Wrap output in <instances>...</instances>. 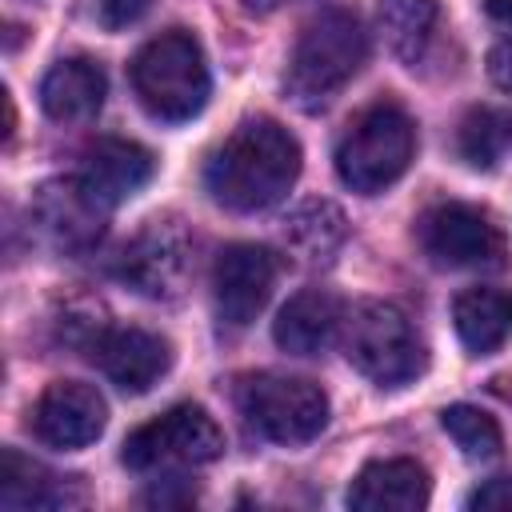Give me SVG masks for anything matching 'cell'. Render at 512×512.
I'll list each match as a JSON object with an SVG mask.
<instances>
[{
    "mask_svg": "<svg viewBox=\"0 0 512 512\" xmlns=\"http://www.w3.org/2000/svg\"><path fill=\"white\" fill-rule=\"evenodd\" d=\"M40 220L60 248H88L100 236L104 208L84 192L80 180L48 184L40 196Z\"/></svg>",
    "mask_w": 512,
    "mask_h": 512,
    "instance_id": "d6986e66",
    "label": "cell"
},
{
    "mask_svg": "<svg viewBox=\"0 0 512 512\" xmlns=\"http://www.w3.org/2000/svg\"><path fill=\"white\" fill-rule=\"evenodd\" d=\"M300 176L296 136L272 120L252 116L232 128V136L208 156L204 188L228 212H264L280 204Z\"/></svg>",
    "mask_w": 512,
    "mask_h": 512,
    "instance_id": "6da1fadb",
    "label": "cell"
},
{
    "mask_svg": "<svg viewBox=\"0 0 512 512\" xmlns=\"http://www.w3.org/2000/svg\"><path fill=\"white\" fill-rule=\"evenodd\" d=\"M148 8H152V0H100V24L104 28H128Z\"/></svg>",
    "mask_w": 512,
    "mask_h": 512,
    "instance_id": "cb8c5ba5",
    "label": "cell"
},
{
    "mask_svg": "<svg viewBox=\"0 0 512 512\" xmlns=\"http://www.w3.org/2000/svg\"><path fill=\"white\" fill-rule=\"evenodd\" d=\"M156 172V160L144 144L136 140H96L88 152H84V164H80V184L84 192L104 208L112 212L116 204H124L128 196H136Z\"/></svg>",
    "mask_w": 512,
    "mask_h": 512,
    "instance_id": "4fadbf2b",
    "label": "cell"
},
{
    "mask_svg": "<svg viewBox=\"0 0 512 512\" xmlns=\"http://www.w3.org/2000/svg\"><path fill=\"white\" fill-rule=\"evenodd\" d=\"M468 508H500V512H508L512 508V476H496V480L480 484L468 496Z\"/></svg>",
    "mask_w": 512,
    "mask_h": 512,
    "instance_id": "d4e9b609",
    "label": "cell"
},
{
    "mask_svg": "<svg viewBox=\"0 0 512 512\" xmlns=\"http://www.w3.org/2000/svg\"><path fill=\"white\" fill-rule=\"evenodd\" d=\"M240 412L272 444H308L328 424V396L304 376L260 372L240 388Z\"/></svg>",
    "mask_w": 512,
    "mask_h": 512,
    "instance_id": "52a82bcc",
    "label": "cell"
},
{
    "mask_svg": "<svg viewBox=\"0 0 512 512\" xmlns=\"http://www.w3.org/2000/svg\"><path fill=\"white\" fill-rule=\"evenodd\" d=\"M80 500L84 488L76 484V476H56L36 460H24L20 452H4V472H0L4 508H68Z\"/></svg>",
    "mask_w": 512,
    "mask_h": 512,
    "instance_id": "e0dca14e",
    "label": "cell"
},
{
    "mask_svg": "<svg viewBox=\"0 0 512 512\" xmlns=\"http://www.w3.org/2000/svg\"><path fill=\"white\" fill-rule=\"evenodd\" d=\"M224 452L220 424L200 404H176L164 416L140 424L124 440V468L132 472H180L196 464H212Z\"/></svg>",
    "mask_w": 512,
    "mask_h": 512,
    "instance_id": "8992f818",
    "label": "cell"
},
{
    "mask_svg": "<svg viewBox=\"0 0 512 512\" xmlns=\"http://www.w3.org/2000/svg\"><path fill=\"white\" fill-rule=\"evenodd\" d=\"M416 156V124L412 116L384 100L364 108L336 144V176L344 188L360 196H376L396 184Z\"/></svg>",
    "mask_w": 512,
    "mask_h": 512,
    "instance_id": "277c9868",
    "label": "cell"
},
{
    "mask_svg": "<svg viewBox=\"0 0 512 512\" xmlns=\"http://www.w3.org/2000/svg\"><path fill=\"white\" fill-rule=\"evenodd\" d=\"M344 356L380 388H404L424 372V340L412 320L384 300H360L344 312Z\"/></svg>",
    "mask_w": 512,
    "mask_h": 512,
    "instance_id": "5b68a950",
    "label": "cell"
},
{
    "mask_svg": "<svg viewBox=\"0 0 512 512\" xmlns=\"http://www.w3.org/2000/svg\"><path fill=\"white\" fill-rule=\"evenodd\" d=\"M344 236H348V224H344V212H340L332 200H304V204L288 216V224H284L288 248H292L300 260H308V264L328 260V256L344 244Z\"/></svg>",
    "mask_w": 512,
    "mask_h": 512,
    "instance_id": "ffe728a7",
    "label": "cell"
},
{
    "mask_svg": "<svg viewBox=\"0 0 512 512\" xmlns=\"http://www.w3.org/2000/svg\"><path fill=\"white\" fill-rule=\"evenodd\" d=\"M508 140H512V124L488 108L468 112V120L460 124V156L472 168H492Z\"/></svg>",
    "mask_w": 512,
    "mask_h": 512,
    "instance_id": "603a6c76",
    "label": "cell"
},
{
    "mask_svg": "<svg viewBox=\"0 0 512 512\" xmlns=\"http://www.w3.org/2000/svg\"><path fill=\"white\" fill-rule=\"evenodd\" d=\"M420 248L440 268H500L504 264V236L488 212L448 200L420 216L416 224Z\"/></svg>",
    "mask_w": 512,
    "mask_h": 512,
    "instance_id": "ba28073f",
    "label": "cell"
},
{
    "mask_svg": "<svg viewBox=\"0 0 512 512\" xmlns=\"http://www.w3.org/2000/svg\"><path fill=\"white\" fill-rule=\"evenodd\" d=\"M284 4H296V0H244V8H248V12H256V16H268V12L284 8Z\"/></svg>",
    "mask_w": 512,
    "mask_h": 512,
    "instance_id": "4316f807",
    "label": "cell"
},
{
    "mask_svg": "<svg viewBox=\"0 0 512 512\" xmlns=\"http://www.w3.org/2000/svg\"><path fill=\"white\" fill-rule=\"evenodd\" d=\"M368 56V32L352 8H324L312 16L296 40V52L288 60L284 88L296 108L320 112L364 64Z\"/></svg>",
    "mask_w": 512,
    "mask_h": 512,
    "instance_id": "7a4b0ae2",
    "label": "cell"
},
{
    "mask_svg": "<svg viewBox=\"0 0 512 512\" xmlns=\"http://www.w3.org/2000/svg\"><path fill=\"white\" fill-rule=\"evenodd\" d=\"M128 76H132V92L144 104V112L164 124H184L200 116V108L208 104V88H212L196 36L180 28L148 40L132 56Z\"/></svg>",
    "mask_w": 512,
    "mask_h": 512,
    "instance_id": "3957f363",
    "label": "cell"
},
{
    "mask_svg": "<svg viewBox=\"0 0 512 512\" xmlns=\"http://www.w3.org/2000/svg\"><path fill=\"white\" fill-rule=\"evenodd\" d=\"M452 324L468 352L488 356L512 336V296L496 288H464L452 300Z\"/></svg>",
    "mask_w": 512,
    "mask_h": 512,
    "instance_id": "ac0fdd59",
    "label": "cell"
},
{
    "mask_svg": "<svg viewBox=\"0 0 512 512\" xmlns=\"http://www.w3.org/2000/svg\"><path fill=\"white\" fill-rule=\"evenodd\" d=\"M280 260L264 244H228L212 268V304L224 328H248L268 304Z\"/></svg>",
    "mask_w": 512,
    "mask_h": 512,
    "instance_id": "30bf717a",
    "label": "cell"
},
{
    "mask_svg": "<svg viewBox=\"0 0 512 512\" xmlns=\"http://www.w3.org/2000/svg\"><path fill=\"white\" fill-rule=\"evenodd\" d=\"M436 0H380L376 4V20L384 32V44L392 48V56H400L404 64H416L436 32Z\"/></svg>",
    "mask_w": 512,
    "mask_h": 512,
    "instance_id": "44dd1931",
    "label": "cell"
},
{
    "mask_svg": "<svg viewBox=\"0 0 512 512\" xmlns=\"http://www.w3.org/2000/svg\"><path fill=\"white\" fill-rule=\"evenodd\" d=\"M484 8H488V16H496V20H512V0H484Z\"/></svg>",
    "mask_w": 512,
    "mask_h": 512,
    "instance_id": "83f0119b",
    "label": "cell"
},
{
    "mask_svg": "<svg viewBox=\"0 0 512 512\" xmlns=\"http://www.w3.org/2000/svg\"><path fill=\"white\" fill-rule=\"evenodd\" d=\"M440 424H444V432L456 440V448L468 460H496L500 448H504V436H500L496 416H488L476 404H448L440 412Z\"/></svg>",
    "mask_w": 512,
    "mask_h": 512,
    "instance_id": "7402d4cb",
    "label": "cell"
},
{
    "mask_svg": "<svg viewBox=\"0 0 512 512\" xmlns=\"http://www.w3.org/2000/svg\"><path fill=\"white\" fill-rule=\"evenodd\" d=\"M108 424V404L92 384L56 380L40 392L32 408V432L48 448H84L100 440Z\"/></svg>",
    "mask_w": 512,
    "mask_h": 512,
    "instance_id": "8fae6325",
    "label": "cell"
},
{
    "mask_svg": "<svg viewBox=\"0 0 512 512\" xmlns=\"http://www.w3.org/2000/svg\"><path fill=\"white\" fill-rule=\"evenodd\" d=\"M188 268H192V244L184 228L172 220H148V228L136 232L116 260V276L148 300L176 296L180 284L188 280Z\"/></svg>",
    "mask_w": 512,
    "mask_h": 512,
    "instance_id": "9c48e42d",
    "label": "cell"
},
{
    "mask_svg": "<svg viewBox=\"0 0 512 512\" xmlns=\"http://www.w3.org/2000/svg\"><path fill=\"white\" fill-rule=\"evenodd\" d=\"M432 496L428 472L416 460L392 456V460H372L356 472L348 488V508L356 512H420Z\"/></svg>",
    "mask_w": 512,
    "mask_h": 512,
    "instance_id": "5bb4252c",
    "label": "cell"
},
{
    "mask_svg": "<svg viewBox=\"0 0 512 512\" xmlns=\"http://www.w3.org/2000/svg\"><path fill=\"white\" fill-rule=\"evenodd\" d=\"M92 360L120 392H148L172 364V344L136 324H112L92 340Z\"/></svg>",
    "mask_w": 512,
    "mask_h": 512,
    "instance_id": "7c38bea8",
    "label": "cell"
},
{
    "mask_svg": "<svg viewBox=\"0 0 512 512\" xmlns=\"http://www.w3.org/2000/svg\"><path fill=\"white\" fill-rule=\"evenodd\" d=\"M104 92H108L104 68L88 56H68V60H56L40 80V108L60 124H76L100 112Z\"/></svg>",
    "mask_w": 512,
    "mask_h": 512,
    "instance_id": "2e32d148",
    "label": "cell"
},
{
    "mask_svg": "<svg viewBox=\"0 0 512 512\" xmlns=\"http://www.w3.org/2000/svg\"><path fill=\"white\" fill-rule=\"evenodd\" d=\"M344 328V304L324 288L296 292L272 320V340L292 356L324 352Z\"/></svg>",
    "mask_w": 512,
    "mask_h": 512,
    "instance_id": "9a60e30c",
    "label": "cell"
},
{
    "mask_svg": "<svg viewBox=\"0 0 512 512\" xmlns=\"http://www.w3.org/2000/svg\"><path fill=\"white\" fill-rule=\"evenodd\" d=\"M488 76L500 92H512V32H504L488 52Z\"/></svg>",
    "mask_w": 512,
    "mask_h": 512,
    "instance_id": "484cf974",
    "label": "cell"
}]
</instances>
